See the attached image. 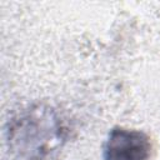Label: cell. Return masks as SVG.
Wrapping results in <instances>:
<instances>
[{
	"instance_id": "1",
	"label": "cell",
	"mask_w": 160,
	"mask_h": 160,
	"mask_svg": "<svg viewBox=\"0 0 160 160\" xmlns=\"http://www.w3.org/2000/svg\"><path fill=\"white\" fill-rule=\"evenodd\" d=\"M58 112L42 104L29 106L8 124L6 140L14 160H45L65 140Z\"/></svg>"
},
{
	"instance_id": "2",
	"label": "cell",
	"mask_w": 160,
	"mask_h": 160,
	"mask_svg": "<svg viewBox=\"0 0 160 160\" xmlns=\"http://www.w3.org/2000/svg\"><path fill=\"white\" fill-rule=\"evenodd\" d=\"M149 136L135 129L116 126L110 130L102 148L104 160H149Z\"/></svg>"
}]
</instances>
